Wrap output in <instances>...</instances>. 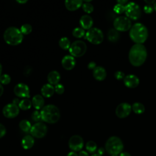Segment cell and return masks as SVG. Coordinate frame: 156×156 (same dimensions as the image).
I'll return each mask as SVG.
<instances>
[{"label": "cell", "mask_w": 156, "mask_h": 156, "mask_svg": "<svg viewBox=\"0 0 156 156\" xmlns=\"http://www.w3.org/2000/svg\"><path fill=\"white\" fill-rule=\"evenodd\" d=\"M147 55V49L143 44H135L129 51V60L132 65L138 67L145 62Z\"/></svg>", "instance_id": "cell-1"}, {"label": "cell", "mask_w": 156, "mask_h": 156, "mask_svg": "<svg viewBox=\"0 0 156 156\" xmlns=\"http://www.w3.org/2000/svg\"><path fill=\"white\" fill-rule=\"evenodd\" d=\"M129 36L135 44H143L148 37L147 29L143 24L136 23L132 26L129 30Z\"/></svg>", "instance_id": "cell-2"}, {"label": "cell", "mask_w": 156, "mask_h": 156, "mask_svg": "<svg viewBox=\"0 0 156 156\" xmlns=\"http://www.w3.org/2000/svg\"><path fill=\"white\" fill-rule=\"evenodd\" d=\"M41 120L54 124L57 122L60 118V112L58 108L53 104H48L43 107L40 112Z\"/></svg>", "instance_id": "cell-3"}, {"label": "cell", "mask_w": 156, "mask_h": 156, "mask_svg": "<svg viewBox=\"0 0 156 156\" xmlns=\"http://www.w3.org/2000/svg\"><path fill=\"white\" fill-rule=\"evenodd\" d=\"M4 39L7 44L11 46H16L22 42L23 34L18 28L9 27L5 29L4 33Z\"/></svg>", "instance_id": "cell-4"}, {"label": "cell", "mask_w": 156, "mask_h": 156, "mask_svg": "<svg viewBox=\"0 0 156 156\" xmlns=\"http://www.w3.org/2000/svg\"><path fill=\"white\" fill-rule=\"evenodd\" d=\"M105 148L106 151L111 155L120 154L124 148L122 140L118 136H112L106 141Z\"/></svg>", "instance_id": "cell-5"}, {"label": "cell", "mask_w": 156, "mask_h": 156, "mask_svg": "<svg viewBox=\"0 0 156 156\" xmlns=\"http://www.w3.org/2000/svg\"><path fill=\"white\" fill-rule=\"evenodd\" d=\"M85 38L94 44H99L104 40V34L102 30L97 27H91L87 31Z\"/></svg>", "instance_id": "cell-6"}, {"label": "cell", "mask_w": 156, "mask_h": 156, "mask_svg": "<svg viewBox=\"0 0 156 156\" xmlns=\"http://www.w3.org/2000/svg\"><path fill=\"white\" fill-rule=\"evenodd\" d=\"M126 16L130 20H137L141 15V10L139 5L134 2L127 3L125 5V12Z\"/></svg>", "instance_id": "cell-7"}, {"label": "cell", "mask_w": 156, "mask_h": 156, "mask_svg": "<svg viewBox=\"0 0 156 156\" xmlns=\"http://www.w3.org/2000/svg\"><path fill=\"white\" fill-rule=\"evenodd\" d=\"M86 43L82 40H76L71 44L69 52L74 57H79L83 55L87 51Z\"/></svg>", "instance_id": "cell-8"}, {"label": "cell", "mask_w": 156, "mask_h": 156, "mask_svg": "<svg viewBox=\"0 0 156 156\" xmlns=\"http://www.w3.org/2000/svg\"><path fill=\"white\" fill-rule=\"evenodd\" d=\"M113 27L119 32H126L130 30L132 27V22L127 16H119L114 20Z\"/></svg>", "instance_id": "cell-9"}, {"label": "cell", "mask_w": 156, "mask_h": 156, "mask_svg": "<svg viewBox=\"0 0 156 156\" xmlns=\"http://www.w3.org/2000/svg\"><path fill=\"white\" fill-rule=\"evenodd\" d=\"M47 130V126L45 124L41 122H38L32 126L30 133L32 136L37 138H41L46 135Z\"/></svg>", "instance_id": "cell-10"}, {"label": "cell", "mask_w": 156, "mask_h": 156, "mask_svg": "<svg viewBox=\"0 0 156 156\" xmlns=\"http://www.w3.org/2000/svg\"><path fill=\"white\" fill-rule=\"evenodd\" d=\"M132 112V105L127 102L119 104L115 109V114L119 118H127Z\"/></svg>", "instance_id": "cell-11"}, {"label": "cell", "mask_w": 156, "mask_h": 156, "mask_svg": "<svg viewBox=\"0 0 156 156\" xmlns=\"http://www.w3.org/2000/svg\"><path fill=\"white\" fill-rule=\"evenodd\" d=\"M20 112V108L18 105L10 103L5 105L2 108V114L7 118H14L18 116Z\"/></svg>", "instance_id": "cell-12"}, {"label": "cell", "mask_w": 156, "mask_h": 156, "mask_svg": "<svg viewBox=\"0 0 156 156\" xmlns=\"http://www.w3.org/2000/svg\"><path fill=\"white\" fill-rule=\"evenodd\" d=\"M15 94L19 98L30 97V90L29 87L24 83H19L16 84L13 89Z\"/></svg>", "instance_id": "cell-13"}, {"label": "cell", "mask_w": 156, "mask_h": 156, "mask_svg": "<svg viewBox=\"0 0 156 156\" xmlns=\"http://www.w3.org/2000/svg\"><path fill=\"white\" fill-rule=\"evenodd\" d=\"M68 144L69 148L73 151H79L83 146V140L80 136L75 135L69 138Z\"/></svg>", "instance_id": "cell-14"}, {"label": "cell", "mask_w": 156, "mask_h": 156, "mask_svg": "<svg viewBox=\"0 0 156 156\" xmlns=\"http://www.w3.org/2000/svg\"><path fill=\"white\" fill-rule=\"evenodd\" d=\"M125 86L129 88H136L140 83L139 78L134 74H128L123 79Z\"/></svg>", "instance_id": "cell-15"}, {"label": "cell", "mask_w": 156, "mask_h": 156, "mask_svg": "<svg viewBox=\"0 0 156 156\" xmlns=\"http://www.w3.org/2000/svg\"><path fill=\"white\" fill-rule=\"evenodd\" d=\"M61 63L64 69L66 70H71L76 66V61L73 56L71 55H66L63 57Z\"/></svg>", "instance_id": "cell-16"}, {"label": "cell", "mask_w": 156, "mask_h": 156, "mask_svg": "<svg viewBox=\"0 0 156 156\" xmlns=\"http://www.w3.org/2000/svg\"><path fill=\"white\" fill-rule=\"evenodd\" d=\"M79 23L82 29L89 30L92 27L93 20L91 16H90L89 15H83L80 17Z\"/></svg>", "instance_id": "cell-17"}, {"label": "cell", "mask_w": 156, "mask_h": 156, "mask_svg": "<svg viewBox=\"0 0 156 156\" xmlns=\"http://www.w3.org/2000/svg\"><path fill=\"white\" fill-rule=\"evenodd\" d=\"M93 76L96 80L102 81L106 78L107 72L104 67L98 66L93 70Z\"/></svg>", "instance_id": "cell-18"}, {"label": "cell", "mask_w": 156, "mask_h": 156, "mask_svg": "<svg viewBox=\"0 0 156 156\" xmlns=\"http://www.w3.org/2000/svg\"><path fill=\"white\" fill-rule=\"evenodd\" d=\"M82 4L83 1L81 0H71L65 1V5L69 11H75L77 10L82 5Z\"/></svg>", "instance_id": "cell-19"}, {"label": "cell", "mask_w": 156, "mask_h": 156, "mask_svg": "<svg viewBox=\"0 0 156 156\" xmlns=\"http://www.w3.org/2000/svg\"><path fill=\"white\" fill-rule=\"evenodd\" d=\"M61 78V76L60 74V73L57 71H51V72H49L48 74V81L49 83V84L53 85H56L58 83V82H60Z\"/></svg>", "instance_id": "cell-20"}, {"label": "cell", "mask_w": 156, "mask_h": 156, "mask_svg": "<svg viewBox=\"0 0 156 156\" xmlns=\"http://www.w3.org/2000/svg\"><path fill=\"white\" fill-rule=\"evenodd\" d=\"M32 104L33 107L37 110L42 109L44 104V99L43 98V96L40 94L35 95L32 98Z\"/></svg>", "instance_id": "cell-21"}, {"label": "cell", "mask_w": 156, "mask_h": 156, "mask_svg": "<svg viewBox=\"0 0 156 156\" xmlns=\"http://www.w3.org/2000/svg\"><path fill=\"white\" fill-rule=\"evenodd\" d=\"M55 92V89L53 85L49 83H46L43 85L41 88V93L43 97L50 98Z\"/></svg>", "instance_id": "cell-22"}, {"label": "cell", "mask_w": 156, "mask_h": 156, "mask_svg": "<svg viewBox=\"0 0 156 156\" xmlns=\"http://www.w3.org/2000/svg\"><path fill=\"white\" fill-rule=\"evenodd\" d=\"M34 144V139L31 135H26L21 141V145L24 149H30Z\"/></svg>", "instance_id": "cell-23"}, {"label": "cell", "mask_w": 156, "mask_h": 156, "mask_svg": "<svg viewBox=\"0 0 156 156\" xmlns=\"http://www.w3.org/2000/svg\"><path fill=\"white\" fill-rule=\"evenodd\" d=\"M119 38H120L119 32L115 29L112 28L108 31L107 38L112 43H116L119 40Z\"/></svg>", "instance_id": "cell-24"}, {"label": "cell", "mask_w": 156, "mask_h": 156, "mask_svg": "<svg viewBox=\"0 0 156 156\" xmlns=\"http://www.w3.org/2000/svg\"><path fill=\"white\" fill-rule=\"evenodd\" d=\"M132 110L136 114L140 115L144 112L145 107L144 105L141 102H135L132 105Z\"/></svg>", "instance_id": "cell-25"}, {"label": "cell", "mask_w": 156, "mask_h": 156, "mask_svg": "<svg viewBox=\"0 0 156 156\" xmlns=\"http://www.w3.org/2000/svg\"><path fill=\"white\" fill-rule=\"evenodd\" d=\"M32 102L27 98H25L20 101L18 107L20 109L23 110H27L30 108L32 106Z\"/></svg>", "instance_id": "cell-26"}, {"label": "cell", "mask_w": 156, "mask_h": 156, "mask_svg": "<svg viewBox=\"0 0 156 156\" xmlns=\"http://www.w3.org/2000/svg\"><path fill=\"white\" fill-rule=\"evenodd\" d=\"M58 44L62 49L64 50H67V49H69L70 48L71 42L68 39V38L66 37H63L59 40Z\"/></svg>", "instance_id": "cell-27"}, {"label": "cell", "mask_w": 156, "mask_h": 156, "mask_svg": "<svg viewBox=\"0 0 156 156\" xmlns=\"http://www.w3.org/2000/svg\"><path fill=\"white\" fill-rule=\"evenodd\" d=\"M19 127L21 130L24 132H27L30 130L32 127L30 122L27 119L21 120L19 123Z\"/></svg>", "instance_id": "cell-28"}, {"label": "cell", "mask_w": 156, "mask_h": 156, "mask_svg": "<svg viewBox=\"0 0 156 156\" xmlns=\"http://www.w3.org/2000/svg\"><path fill=\"white\" fill-rule=\"evenodd\" d=\"M72 34L74 37L77 38H82L85 35V30L82 27H79L74 28L72 32Z\"/></svg>", "instance_id": "cell-29"}, {"label": "cell", "mask_w": 156, "mask_h": 156, "mask_svg": "<svg viewBox=\"0 0 156 156\" xmlns=\"http://www.w3.org/2000/svg\"><path fill=\"white\" fill-rule=\"evenodd\" d=\"M20 30L23 35H28L32 30V27L30 24H24L21 26Z\"/></svg>", "instance_id": "cell-30"}, {"label": "cell", "mask_w": 156, "mask_h": 156, "mask_svg": "<svg viewBox=\"0 0 156 156\" xmlns=\"http://www.w3.org/2000/svg\"><path fill=\"white\" fill-rule=\"evenodd\" d=\"M86 149L90 153H94L97 149V145L93 141H89L86 144Z\"/></svg>", "instance_id": "cell-31"}, {"label": "cell", "mask_w": 156, "mask_h": 156, "mask_svg": "<svg viewBox=\"0 0 156 156\" xmlns=\"http://www.w3.org/2000/svg\"><path fill=\"white\" fill-rule=\"evenodd\" d=\"M82 7L83 11L87 13H91V12H93L94 10V7L90 2H83V1Z\"/></svg>", "instance_id": "cell-32"}, {"label": "cell", "mask_w": 156, "mask_h": 156, "mask_svg": "<svg viewBox=\"0 0 156 156\" xmlns=\"http://www.w3.org/2000/svg\"><path fill=\"white\" fill-rule=\"evenodd\" d=\"M11 81L10 76L7 74H3L0 77V83L2 85L9 84Z\"/></svg>", "instance_id": "cell-33"}, {"label": "cell", "mask_w": 156, "mask_h": 156, "mask_svg": "<svg viewBox=\"0 0 156 156\" xmlns=\"http://www.w3.org/2000/svg\"><path fill=\"white\" fill-rule=\"evenodd\" d=\"M113 10L117 14H122L125 12V5L116 4L113 7Z\"/></svg>", "instance_id": "cell-34"}, {"label": "cell", "mask_w": 156, "mask_h": 156, "mask_svg": "<svg viewBox=\"0 0 156 156\" xmlns=\"http://www.w3.org/2000/svg\"><path fill=\"white\" fill-rule=\"evenodd\" d=\"M31 117H32V120L37 122H40V121L41 120V116L40 112H38V110H35V111L33 112V113H32Z\"/></svg>", "instance_id": "cell-35"}, {"label": "cell", "mask_w": 156, "mask_h": 156, "mask_svg": "<svg viewBox=\"0 0 156 156\" xmlns=\"http://www.w3.org/2000/svg\"><path fill=\"white\" fill-rule=\"evenodd\" d=\"M55 92L58 94H62L65 91V87L62 83H58L57 84L55 87Z\"/></svg>", "instance_id": "cell-36"}, {"label": "cell", "mask_w": 156, "mask_h": 156, "mask_svg": "<svg viewBox=\"0 0 156 156\" xmlns=\"http://www.w3.org/2000/svg\"><path fill=\"white\" fill-rule=\"evenodd\" d=\"M114 76L117 79V80H122L124 79L126 75L125 74L122 72V71H117L114 74Z\"/></svg>", "instance_id": "cell-37"}, {"label": "cell", "mask_w": 156, "mask_h": 156, "mask_svg": "<svg viewBox=\"0 0 156 156\" xmlns=\"http://www.w3.org/2000/svg\"><path fill=\"white\" fill-rule=\"evenodd\" d=\"M143 10L144 11V12L146 13H147V14H149V13H151L153 12V11L154 10V7H153V5H146L144 6V8H143Z\"/></svg>", "instance_id": "cell-38"}, {"label": "cell", "mask_w": 156, "mask_h": 156, "mask_svg": "<svg viewBox=\"0 0 156 156\" xmlns=\"http://www.w3.org/2000/svg\"><path fill=\"white\" fill-rule=\"evenodd\" d=\"M5 133H6V129L5 126L2 124L0 123V138L4 136Z\"/></svg>", "instance_id": "cell-39"}, {"label": "cell", "mask_w": 156, "mask_h": 156, "mask_svg": "<svg viewBox=\"0 0 156 156\" xmlns=\"http://www.w3.org/2000/svg\"><path fill=\"white\" fill-rule=\"evenodd\" d=\"M88 68L89 69H94L96 67V64L94 62H90L88 64Z\"/></svg>", "instance_id": "cell-40"}, {"label": "cell", "mask_w": 156, "mask_h": 156, "mask_svg": "<svg viewBox=\"0 0 156 156\" xmlns=\"http://www.w3.org/2000/svg\"><path fill=\"white\" fill-rule=\"evenodd\" d=\"M20 101L19 99L17 98H14V99H13V101H12V103L14 104H15V105H18H18H19V104H20Z\"/></svg>", "instance_id": "cell-41"}, {"label": "cell", "mask_w": 156, "mask_h": 156, "mask_svg": "<svg viewBox=\"0 0 156 156\" xmlns=\"http://www.w3.org/2000/svg\"><path fill=\"white\" fill-rule=\"evenodd\" d=\"M78 156H89V155L87 152L82 151H80L79 152Z\"/></svg>", "instance_id": "cell-42"}, {"label": "cell", "mask_w": 156, "mask_h": 156, "mask_svg": "<svg viewBox=\"0 0 156 156\" xmlns=\"http://www.w3.org/2000/svg\"><path fill=\"white\" fill-rule=\"evenodd\" d=\"M117 4H119L121 5H125L126 3H127V0H119L116 1Z\"/></svg>", "instance_id": "cell-43"}, {"label": "cell", "mask_w": 156, "mask_h": 156, "mask_svg": "<svg viewBox=\"0 0 156 156\" xmlns=\"http://www.w3.org/2000/svg\"><path fill=\"white\" fill-rule=\"evenodd\" d=\"M155 1L154 0H146V1H144V2L146 3V4H148V5H152L155 3Z\"/></svg>", "instance_id": "cell-44"}, {"label": "cell", "mask_w": 156, "mask_h": 156, "mask_svg": "<svg viewBox=\"0 0 156 156\" xmlns=\"http://www.w3.org/2000/svg\"><path fill=\"white\" fill-rule=\"evenodd\" d=\"M119 156H131V155L129 153H128V152H121L119 154Z\"/></svg>", "instance_id": "cell-45"}, {"label": "cell", "mask_w": 156, "mask_h": 156, "mask_svg": "<svg viewBox=\"0 0 156 156\" xmlns=\"http://www.w3.org/2000/svg\"><path fill=\"white\" fill-rule=\"evenodd\" d=\"M104 153V149L103 148L101 147V148H99V149H98V154L102 155Z\"/></svg>", "instance_id": "cell-46"}, {"label": "cell", "mask_w": 156, "mask_h": 156, "mask_svg": "<svg viewBox=\"0 0 156 156\" xmlns=\"http://www.w3.org/2000/svg\"><path fill=\"white\" fill-rule=\"evenodd\" d=\"M3 92H4V88H3L2 85L0 83V97L2 95Z\"/></svg>", "instance_id": "cell-47"}, {"label": "cell", "mask_w": 156, "mask_h": 156, "mask_svg": "<svg viewBox=\"0 0 156 156\" xmlns=\"http://www.w3.org/2000/svg\"><path fill=\"white\" fill-rule=\"evenodd\" d=\"M67 156H78L77 154L74 152H70L69 153H68V154L67 155Z\"/></svg>", "instance_id": "cell-48"}, {"label": "cell", "mask_w": 156, "mask_h": 156, "mask_svg": "<svg viewBox=\"0 0 156 156\" xmlns=\"http://www.w3.org/2000/svg\"><path fill=\"white\" fill-rule=\"evenodd\" d=\"M16 2H18V3H21V4H24V3L27 2V0H23V1L17 0V1H16Z\"/></svg>", "instance_id": "cell-49"}, {"label": "cell", "mask_w": 156, "mask_h": 156, "mask_svg": "<svg viewBox=\"0 0 156 156\" xmlns=\"http://www.w3.org/2000/svg\"><path fill=\"white\" fill-rule=\"evenodd\" d=\"M2 65H1V63H0V77H1V76L2 75V74H1V73H2Z\"/></svg>", "instance_id": "cell-50"}, {"label": "cell", "mask_w": 156, "mask_h": 156, "mask_svg": "<svg viewBox=\"0 0 156 156\" xmlns=\"http://www.w3.org/2000/svg\"><path fill=\"white\" fill-rule=\"evenodd\" d=\"M153 7H154V10L156 12V1H155V3L153 4Z\"/></svg>", "instance_id": "cell-51"}, {"label": "cell", "mask_w": 156, "mask_h": 156, "mask_svg": "<svg viewBox=\"0 0 156 156\" xmlns=\"http://www.w3.org/2000/svg\"><path fill=\"white\" fill-rule=\"evenodd\" d=\"M91 156H102V155H99V154H94L92 155Z\"/></svg>", "instance_id": "cell-52"}, {"label": "cell", "mask_w": 156, "mask_h": 156, "mask_svg": "<svg viewBox=\"0 0 156 156\" xmlns=\"http://www.w3.org/2000/svg\"><path fill=\"white\" fill-rule=\"evenodd\" d=\"M112 156H118L117 155H112Z\"/></svg>", "instance_id": "cell-53"}]
</instances>
